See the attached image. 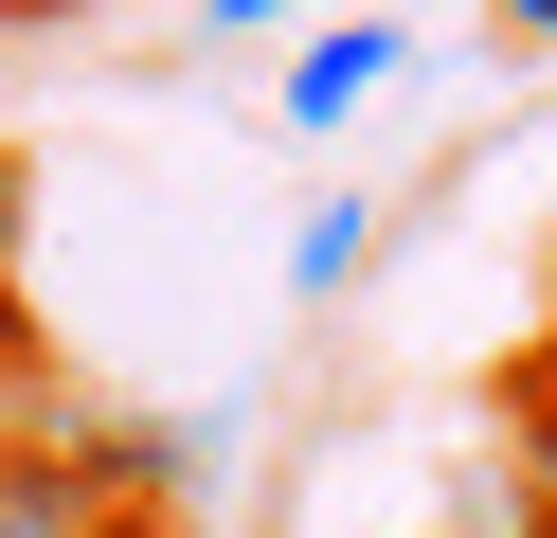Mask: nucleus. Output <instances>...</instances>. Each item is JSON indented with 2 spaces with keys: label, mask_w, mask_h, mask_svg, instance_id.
<instances>
[{
  "label": "nucleus",
  "mask_w": 557,
  "mask_h": 538,
  "mask_svg": "<svg viewBox=\"0 0 557 538\" xmlns=\"http://www.w3.org/2000/svg\"><path fill=\"white\" fill-rule=\"evenodd\" d=\"M396 72H413V36H396V18H324V36H306V54H288V143H324V126H360V108L396 90Z\"/></svg>",
  "instance_id": "nucleus-1"
},
{
  "label": "nucleus",
  "mask_w": 557,
  "mask_h": 538,
  "mask_svg": "<svg viewBox=\"0 0 557 538\" xmlns=\"http://www.w3.org/2000/svg\"><path fill=\"white\" fill-rule=\"evenodd\" d=\"M485 413H504V466H521V502H557V359H540V341L485 377Z\"/></svg>",
  "instance_id": "nucleus-2"
},
{
  "label": "nucleus",
  "mask_w": 557,
  "mask_h": 538,
  "mask_svg": "<svg viewBox=\"0 0 557 538\" xmlns=\"http://www.w3.org/2000/svg\"><path fill=\"white\" fill-rule=\"evenodd\" d=\"M360 270H377V215H360V198H306V234H288V287L324 305V287H360Z\"/></svg>",
  "instance_id": "nucleus-3"
},
{
  "label": "nucleus",
  "mask_w": 557,
  "mask_h": 538,
  "mask_svg": "<svg viewBox=\"0 0 557 538\" xmlns=\"http://www.w3.org/2000/svg\"><path fill=\"white\" fill-rule=\"evenodd\" d=\"M0 538H109V521H90V502H54V485H18V466H0Z\"/></svg>",
  "instance_id": "nucleus-4"
},
{
  "label": "nucleus",
  "mask_w": 557,
  "mask_h": 538,
  "mask_svg": "<svg viewBox=\"0 0 557 538\" xmlns=\"http://www.w3.org/2000/svg\"><path fill=\"white\" fill-rule=\"evenodd\" d=\"M18 234H37V179H18V143H0V287H18Z\"/></svg>",
  "instance_id": "nucleus-5"
},
{
  "label": "nucleus",
  "mask_w": 557,
  "mask_h": 538,
  "mask_svg": "<svg viewBox=\"0 0 557 538\" xmlns=\"http://www.w3.org/2000/svg\"><path fill=\"white\" fill-rule=\"evenodd\" d=\"M306 0H198V36H288Z\"/></svg>",
  "instance_id": "nucleus-6"
},
{
  "label": "nucleus",
  "mask_w": 557,
  "mask_h": 538,
  "mask_svg": "<svg viewBox=\"0 0 557 538\" xmlns=\"http://www.w3.org/2000/svg\"><path fill=\"white\" fill-rule=\"evenodd\" d=\"M504 36H557V0H504Z\"/></svg>",
  "instance_id": "nucleus-7"
},
{
  "label": "nucleus",
  "mask_w": 557,
  "mask_h": 538,
  "mask_svg": "<svg viewBox=\"0 0 557 538\" xmlns=\"http://www.w3.org/2000/svg\"><path fill=\"white\" fill-rule=\"evenodd\" d=\"M521 538H557V502H521Z\"/></svg>",
  "instance_id": "nucleus-8"
},
{
  "label": "nucleus",
  "mask_w": 557,
  "mask_h": 538,
  "mask_svg": "<svg viewBox=\"0 0 557 538\" xmlns=\"http://www.w3.org/2000/svg\"><path fill=\"white\" fill-rule=\"evenodd\" d=\"M540 359H557V287H540Z\"/></svg>",
  "instance_id": "nucleus-9"
},
{
  "label": "nucleus",
  "mask_w": 557,
  "mask_h": 538,
  "mask_svg": "<svg viewBox=\"0 0 557 538\" xmlns=\"http://www.w3.org/2000/svg\"><path fill=\"white\" fill-rule=\"evenodd\" d=\"M0 18H54V0H0Z\"/></svg>",
  "instance_id": "nucleus-10"
}]
</instances>
